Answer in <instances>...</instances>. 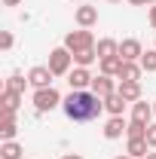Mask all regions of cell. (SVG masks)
I'll return each instance as SVG.
<instances>
[{
    "instance_id": "obj_1",
    "label": "cell",
    "mask_w": 156,
    "mask_h": 159,
    "mask_svg": "<svg viewBox=\"0 0 156 159\" xmlns=\"http://www.w3.org/2000/svg\"><path fill=\"white\" fill-rule=\"evenodd\" d=\"M61 107H64L67 119H74V122H92V119L101 116L104 98H98L92 89H80V92L71 89V95L61 101Z\"/></svg>"
},
{
    "instance_id": "obj_2",
    "label": "cell",
    "mask_w": 156,
    "mask_h": 159,
    "mask_svg": "<svg viewBox=\"0 0 156 159\" xmlns=\"http://www.w3.org/2000/svg\"><path fill=\"white\" fill-rule=\"evenodd\" d=\"M71 61H74V52L67 49V46H58V49H52L49 52V70L55 74V77H64V74H71Z\"/></svg>"
},
{
    "instance_id": "obj_3",
    "label": "cell",
    "mask_w": 156,
    "mask_h": 159,
    "mask_svg": "<svg viewBox=\"0 0 156 159\" xmlns=\"http://www.w3.org/2000/svg\"><path fill=\"white\" fill-rule=\"evenodd\" d=\"M61 104V95H58V89H37L34 92V107H37V113H49V110H55Z\"/></svg>"
},
{
    "instance_id": "obj_4",
    "label": "cell",
    "mask_w": 156,
    "mask_h": 159,
    "mask_svg": "<svg viewBox=\"0 0 156 159\" xmlns=\"http://www.w3.org/2000/svg\"><path fill=\"white\" fill-rule=\"evenodd\" d=\"M64 46H67L71 52L92 49V46H95V37H92V31H89V28H80V31H71V34L64 37Z\"/></svg>"
},
{
    "instance_id": "obj_5",
    "label": "cell",
    "mask_w": 156,
    "mask_h": 159,
    "mask_svg": "<svg viewBox=\"0 0 156 159\" xmlns=\"http://www.w3.org/2000/svg\"><path fill=\"white\" fill-rule=\"evenodd\" d=\"M52 77H55V74H52L49 67H43V64H37V67L28 70V83H31L34 89H49V86H52Z\"/></svg>"
},
{
    "instance_id": "obj_6",
    "label": "cell",
    "mask_w": 156,
    "mask_h": 159,
    "mask_svg": "<svg viewBox=\"0 0 156 159\" xmlns=\"http://www.w3.org/2000/svg\"><path fill=\"white\" fill-rule=\"evenodd\" d=\"M92 74H89V67H74L71 74H67V83H71V89L80 92V89H92Z\"/></svg>"
},
{
    "instance_id": "obj_7",
    "label": "cell",
    "mask_w": 156,
    "mask_h": 159,
    "mask_svg": "<svg viewBox=\"0 0 156 159\" xmlns=\"http://www.w3.org/2000/svg\"><path fill=\"white\" fill-rule=\"evenodd\" d=\"M141 55H144V49H141V40L129 37L119 43V58L122 61H141Z\"/></svg>"
},
{
    "instance_id": "obj_8",
    "label": "cell",
    "mask_w": 156,
    "mask_h": 159,
    "mask_svg": "<svg viewBox=\"0 0 156 159\" xmlns=\"http://www.w3.org/2000/svg\"><path fill=\"white\" fill-rule=\"evenodd\" d=\"M92 92H95L98 98H110V95L117 92V83H113V77H107V74H98V77L92 80Z\"/></svg>"
},
{
    "instance_id": "obj_9",
    "label": "cell",
    "mask_w": 156,
    "mask_h": 159,
    "mask_svg": "<svg viewBox=\"0 0 156 159\" xmlns=\"http://www.w3.org/2000/svg\"><path fill=\"white\" fill-rule=\"evenodd\" d=\"M74 19H77L80 28H92V25L98 21V9H95V6H89V3H80L77 12H74Z\"/></svg>"
},
{
    "instance_id": "obj_10",
    "label": "cell",
    "mask_w": 156,
    "mask_h": 159,
    "mask_svg": "<svg viewBox=\"0 0 156 159\" xmlns=\"http://www.w3.org/2000/svg\"><path fill=\"white\" fill-rule=\"evenodd\" d=\"M153 104H147V101H135V104H132V119H135V122H144V125H150V122H153Z\"/></svg>"
},
{
    "instance_id": "obj_11",
    "label": "cell",
    "mask_w": 156,
    "mask_h": 159,
    "mask_svg": "<svg viewBox=\"0 0 156 159\" xmlns=\"http://www.w3.org/2000/svg\"><path fill=\"white\" fill-rule=\"evenodd\" d=\"M129 129V122L122 116H110L107 119V125H104V138L107 141H117V138H122V132Z\"/></svg>"
},
{
    "instance_id": "obj_12",
    "label": "cell",
    "mask_w": 156,
    "mask_h": 159,
    "mask_svg": "<svg viewBox=\"0 0 156 159\" xmlns=\"http://www.w3.org/2000/svg\"><path fill=\"white\" fill-rule=\"evenodd\" d=\"M16 132H19V125H16V113L3 110V119H0V141H12V138H16Z\"/></svg>"
},
{
    "instance_id": "obj_13",
    "label": "cell",
    "mask_w": 156,
    "mask_h": 159,
    "mask_svg": "<svg viewBox=\"0 0 156 159\" xmlns=\"http://www.w3.org/2000/svg\"><path fill=\"white\" fill-rule=\"evenodd\" d=\"M117 92L122 95V98L129 101V104H135V101H141V83H129V80H119Z\"/></svg>"
},
{
    "instance_id": "obj_14",
    "label": "cell",
    "mask_w": 156,
    "mask_h": 159,
    "mask_svg": "<svg viewBox=\"0 0 156 159\" xmlns=\"http://www.w3.org/2000/svg\"><path fill=\"white\" fill-rule=\"evenodd\" d=\"M95 52H98V61L101 58H113V55H119V43L110 40V37H104V40L95 43Z\"/></svg>"
},
{
    "instance_id": "obj_15",
    "label": "cell",
    "mask_w": 156,
    "mask_h": 159,
    "mask_svg": "<svg viewBox=\"0 0 156 159\" xmlns=\"http://www.w3.org/2000/svg\"><path fill=\"white\" fill-rule=\"evenodd\" d=\"M126 153L135 159H144L147 153H150V144H147V138H129V144H126Z\"/></svg>"
},
{
    "instance_id": "obj_16",
    "label": "cell",
    "mask_w": 156,
    "mask_h": 159,
    "mask_svg": "<svg viewBox=\"0 0 156 159\" xmlns=\"http://www.w3.org/2000/svg\"><path fill=\"white\" fill-rule=\"evenodd\" d=\"M126 104H129V101L122 98L119 92H113L110 98H104V110H107L110 116H122V110H126Z\"/></svg>"
},
{
    "instance_id": "obj_17",
    "label": "cell",
    "mask_w": 156,
    "mask_h": 159,
    "mask_svg": "<svg viewBox=\"0 0 156 159\" xmlns=\"http://www.w3.org/2000/svg\"><path fill=\"white\" fill-rule=\"evenodd\" d=\"M141 70H144V67H141V61H126L117 80H129V83H138V80H141Z\"/></svg>"
},
{
    "instance_id": "obj_18",
    "label": "cell",
    "mask_w": 156,
    "mask_h": 159,
    "mask_svg": "<svg viewBox=\"0 0 156 159\" xmlns=\"http://www.w3.org/2000/svg\"><path fill=\"white\" fill-rule=\"evenodd\" d=\"M122 64H126V61L119 58V55H113V58H101V74H107V77H119Z\"/></svg>"
},
{
    "instance_id": "obj_19",
    "label": "cell",
    "mask_w": 156,
    "mask_h": 159,
    "mask_svg": "<svg viewBox=\"0 0 156 159\" xmlns=\"http://www.w3.org/2000/svg\"><path fill=\"white\" fill-rule=\"evenodd\" d=\"M19 101H21L19 92H12V89H3V95H0V104H3V110L16 113V110H19Z\"/></svg>"
},
{
    "instance_id": "obj_20",
    "label": "cell",
    "mask_w": 156,
    "mask_h": 159,
    "mask_svg": "<svg viewBox=\"0 0 156 159\" xmlns=\"http://www.w3.org/2000/svg\"><path fill=\"white\" fill-rule=\"evenodd\" d=\"M21 144H16V141H3L0 144V159H21Z\"/></svg>"
},
{
    "instance_id": "obj_21",
    "label": "cell",
    "mask_w": 156,
    "mask_h": 159,
    "mask_svg": "<svg viewBox=\"0 0 156 159\" xmlns=\"http://www.w3.org/2000/svg\"><path fill=\"white\" fill-rule=\"evenodd\" d=\"M92 61H98L95 46H92V49H80V52H74V64H77V67H89Z\"/></svg>"
},
{
    "instance_id": "obj_22",
    "label": "cell",
    "mask_w": 156,
    "mask_h": 159,
    "mask_svg": "<svg viewBox=\"0 0 156 159\" xmlns=\"http://www.w3.org/2000/svg\"><path fill=\"white\" fill-rule=\"evenodd\" d=\"M126 138H147V125L144 122H129V129H126Z\"/></svg>"
},
{
    "instance_id": "obj_23",
    "label": "cell",
    "mask_w": 156,
    "mask_h": 159,
    "mask_svg": "<svg viewBox=\"0 0 156 159\" xmlns=\"http://www.w3.org/2000/svg\"><path fill=\"white\" fill-rule=\"evenodd\" d=\"M141 67H144L147 74H153V70H156V49H147V52L141 55Z\"/></svg>"
},
{
    "instance_id": "obj_24",
    "label": "cell",
    "mask_w": 156,
    "mask_h": 159,
    "mask_svg": "<svg viewBox=\"0 0 156 159\" xmlns=\"http://www.w3.org/2000/svg\"><path fill=\"white\" fill-rule=\"evenodd\" d=\"M25 83H28V80L21 77V74H12V77L6 80V89H12V92H19V95H21V92H25Z\"/></svg>"
},
{
    "instance_id": "obj_25",
    "label": "cell",
    "mask_w": 156,
    "mask_h": 159,
    "mask_svg": "<svg viewBox=\"0 0 156 159\" xmlns=\"http://www.w3.org/2000/svg\"><path fill=\"white\" fill-rule=\"evenodd\" d=\"M147 144H150V150H156V122L147 125Z\"/></svg>"
},
{
    "instance_id": "obj_26",
    "label": "cell",
    "mask_w": 156,
    "mask_h": 159,
    "mask_svg": "<svg viewBox=\"0 0 156 159\" xmlns=\"http://www.w3.org/2000/svg\"><path fill=\"white\" fill-rule=\"evenodd\" d=\"M0 46H3V49H12V34H9V31H3V37H0Z\"/></svg>"
},
{
    "instance_id": "obj_27",
    "label": "cell",
    "mask_w": 156,
    "mask_h": 159,
    "mask_svg": "<svg viewBox=\"0 0 156 159\" xmlns=\"http://www.w3.org/2000/svg\"><path fill=\"white\" fill-rule=\"evenodd\" d=\"M129 3H132V6H153L156 0H129Z\"/></svg>"
},
{
    "instance_id": "obj_28",
    "label": "cell",
    "mask_w": 156,
    "mask_h": 159,
    "mask_svg": "<svg viewBox=\"0 0 156 159\" xmlns=\"http://www.w3.org/2000/svg\"><path fill=\"white\" fill-rule=\"evenodd\" d=\"M150 28H153V31H156V3H153V6H150Z\"/></svg>"
},
{
    "instance_id": "obj_29",
    "label": "cell",
    "mask_w": 156,
    "mask_h": 159,
    "mask_svg": "<svg viewBox=\"0 0 156 159\" xmlns=\"http://www.w3.org/2000/svg\"><path fill=\"white\" fill-rule=\"evenodd\" d=\"M3 3H6V6H19L21 0H3Z\"/></svg>"
},
{
    "instance_id": "obj_30",
    "label": "cell",
    "mask_w": 156,
    "mask_h": 159,
    "mask_svg": "<svg viewBox=\"0 0 156 159\" xmlns=\"http://www.w3.org/2000/svg\"><path fill=\"white\" fill-rule=\"evenodd\" d=\"M61 159H83V156H77V153H67V156H61Z\"/></svg>"
},
{
    "instance_id": "obj_31",
    "label": "cell",
    "mask_w": 156,
    "mask_h": 159,
    "mask_svg": "<svg viewBox=\"0 0 156 159\" xmlns=\"http://www.w3.org/2000/svg\"><path fill=\"white\" fill-rule=\"evenodd\" d=\"M144 159H156V153H147V156H144Z\"/></svg>"
},
{
    "instance_id": "obj_32",
    "label": "cell",
    "mask_w": 156,
    "mask_h": 159,
    "mask_svg": "<svg viewBox=\"0 0 156 159\" xmlns=\"http://www.w3.org/2000/svg\"><path fill=\"white\" fill-rule=\"evenodd\" d=\"M117 159H135V156H129V153H126V156H117Z\"/></svg>"
},
{
    "instance_id": "obj_33",
    "label": "cell",
    "mask_w": 156,
    "mask_h": 159,
    "mask_svg": "<svg viewBox=\"0 0 156 159\" xmlns=\"http://www.w3.org/2000/svg\"><path fill=\"white\" fill-rule=\"evenodd\" d=\"M153 113H156V101H153Z\"/></svg>"
},
{
    "instance_id": "obj_34",
    "label": "cell",
    "mask_w": 156,
    "mask_h": 159,
    "mask_svg": "<svg viewBox=\"0 0 156 159\" xmlns=\"http://www.w3.org/2000/svg\"><path fill=\"white\" fill-rule=\"evenodd\" d=\"M110 3H119V0H110Z\"/></svg>"
}]
</instances>
